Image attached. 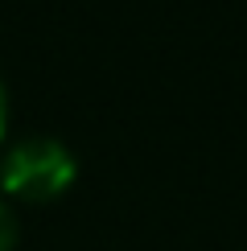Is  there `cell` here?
Here are the masks:
<instances>
[{"label": "cell", "mask_w": 247, "mask_h": 251, "mask_svg": "<svg viewBox=\"0 0 247 251\" xmlns=\"http://www.w3.org/2000/svg\"><path fill=\"white\" fill-rule=\"evenodd\" d=\"M78 165L74 152L62 140H49V136H29V140H17L13 149L0 161V190L21 198V202H49L74 181Z\"/></svg>", "instance_id": "1"}, {"label": "cell", "mask_w": 247, "mask_h": 251, "mask_svg": "<svg viewBox=\"0 0 247 251\" xmlns=\"http://www.w3.org/2000/svg\"><path fill=\"white\" fill-rule=\"evenodd\" d=\"M13 247H17V218L0 202V251H13Z\"/></svg>", "instance_id": "2"}, {"label": "cell", "mask_w": 247, "mask_h": 251, "mask_svg": "<svg viewBox=\"0 0 247 251\" xmlns=\"http://www.w3.org/2000/svg\"><path fill=\"white\" fill-rule=\"evenodd\" d=\"M4 120H8V103H4V87H0V136H4Z\"/></svg>", "instance_id": "3"}]
</instances>
